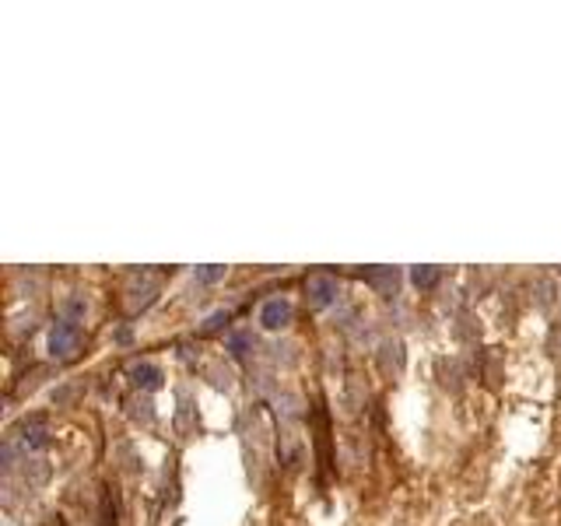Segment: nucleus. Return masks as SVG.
I'll use <instances>...</instances> for the list:
<instances>
[{"instance_id": "1", "label": "nucleus", "mask_w": 561, "mask_h": 526, "mask_svg": "<svg viewBox=\"0 0 561 526\" xmlns=\"http://www.w3.org/2000/svg\"><path fill=\"white\" fill-rule=\"evenodd\" d=\"M81 341H85V330H81V323L78 320H60V323H53V330H50V354L57 358V361H71L78 348H81Z\"/></svg>"}, {"instance_id": "2", "label": "nucleus", "mask_w": 561, "mask_h": 526, "mask_svg": "<svg viewBox=\"0 0 561 526\" xmlns=\"http://www.w3.org/2000/svg\"><path fill=\"white\" fill-rule=\"evenodd\" d=\"M305 291H309V306L312 309H327L337 302V281L330 274H312L305 281Z\"/></svg>"}, {"instance_id": "3", "label": "nucleus", "mask_w": 561, "mask_h": 526, "mask_svg": "<svg viewBox=\"0 0 561 526\" xmlns=\"http://www.w3.org/2000/svg\"><path fill=\"white\" fill-rule=\"evenodd\" d=\"M260 323H264L267 330H280V327H288V323H291V302H288V298H271V302H264V309H260Z\"/></svg>"}, {"instance_id": "4", "label": "nucleus", "mask_w": 561, "mask_h": 526, "mask_svg": "<svg viewBox=\"0 0 561 526\" xmlns=\"http://www.w3.org/2000/svg\"><path fill=\"white\" fill-rule=\"evenodd\" d=\"M130 379H134V386H141V390H158V386H162V368L151 365V361H141V365L130 368Z\"/></svg>"}, {"instance_id": "5", "label": "nucleus", "mask_w": 561, "mask_h": 526, "mask_svg": "<svg viewBox=\"0 0 561 526\" xmlns=\"http://www.w3.org/2000/svg\"><path fill=\"white\" fill-rule=\"evenodd\" d=\"M362 277H365L369 284H375L382 295H393V291H396V270H393V267H382V270H365Z\"/></svg>"}, {"instance_id": "6", "label": "nucleus", "mask_w": 561, "mask_h": 526, "mask_svg": "<svg viewBox=\"0 0 561 526\" xmlns=\"http://www.w3.org/2000/svg\"><path fill=\"white\" fill-rule=\"evenodd\" d=\"M250 348H253V334H250V330H235V334L228 337V351H232L235 358H246Z\"/></svg>"}, {"instance_id": "7", "label": "nucleus", "mask_w": 561, "mask_h": 526, "mask_svg": "<svg viewBox=\"0 0 561 526\" xmlns=\"http://www.w3.org/2000/svg\"><path fill=\"white\" fill-rule=\"evenodd\" d=\"M411 281H414L418 288H432V284L439 281V270H435V267H414V270H411Z\"/></svg>"}, {"instance_id": "8", "label": "nucleus", "mask_w": 561, "mask_h": 526, "mask_svg": "<svg viewBox=\"0 0 561 526\" xmlns=\"http://www.w3.org/2000/svg\"><path fill=\"white\" fill-rule=\"evenodd\" d=\"M193 277H196L200 284H214V281H221V277H225V267H196V270H193Z\"/></svg>"}, {"instance_id": "9", "label": "nucleus", "mask_w": 561, "mask_h": 526, "mask_svg": "<svg viewBox=\"0 0 561 526\" xmlns=\"http://www.w3.org/2000/svg\"><path fill=\"white\" fill-rule=\"evenodd\" d=\"M225 323H228V313H214V316H207V323H204V334H218Z\"/></svg>"}]
</instances>
